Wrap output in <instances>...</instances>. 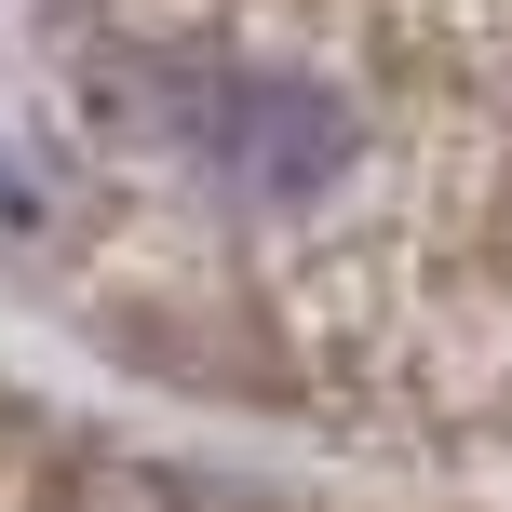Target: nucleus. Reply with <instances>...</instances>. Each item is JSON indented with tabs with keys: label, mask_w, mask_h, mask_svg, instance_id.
Wrapping results in <instances>:
<instances>
[{
	"label": "nucleus",
	"mask_w": 512,
	"mask_h": 512,
	"mask_svg": "<svg viewBox=\"0 0 512 512\" xmlns=\"http://www.w3.org/2000/svg\"><path fill=\"white\" fill-rule=\"evenodd\" d=\"M149 108L243 203H310L351 162V108L324 81H297V68H256V54H176V68H149Z\"/></svg>",
	"instance_id": "f257e3e1"
}]
</instances>
